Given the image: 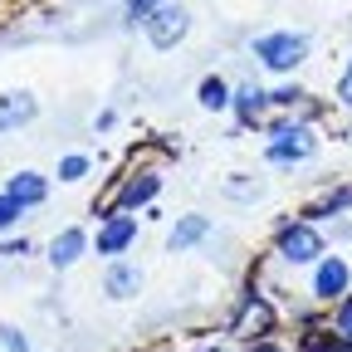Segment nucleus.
Returning <instances> with one entry per match:
<instances>
[{"label":"nucleus","mask_w":352,"mask_h":352,"mask_svg":"<svg viewBox=\"0 0 352 352\" xmlns=\"http://www.w3.org/2000/svg\"><path fill=\"white\" fill-rule=\"evenodd\" d=\"M157 6H162V0H127V20H147Z\"/></svg>","instance_id":"f3484780"},{"label":"nucleus","mask_w":352,"mask_h":352,"mask_svg":"<svg viewBox=\"0 0 352 352\" xmlns=\"http://www.w3.org/2000/svg\"><path fill=\"white\" fill-rule=\"evenodd\" d=\"M323 254V235L314 226H284L279 230V259L284 264H308Z\"/></svg>","instance_id":"7ed1b4c3"},{"label":"nucleus","mask_w":352,"mask_h":352,"mask_svg":"<svg viewBox=\"0 0 352 352\" xmlns=\"http://www.w3.org/2000/svg\"><path fill=\"white\" fill-rule=\"evenodd\" d=\"M83 171H88V157H64V162H59V176H64V182H83Z\"/></svg>","instance_id":"dca6fc26"},{"label":"nucleus","mask_w":352,"mask_h":352,"mask_svg":"<svg viewBox=\"0 0 352 352\" xmlns=\"http://www.w3.org/2000/svg\"><path fill=\"white\" fill-rule=\"evenodd\" d=\"M142 289V270H132V264H113L108 279H103V294L108 298H132Z\"/></svg>","instance_id":"9b49d317"},{"label":"nucleus","mask_w":352,"mask_h":352,"mask_svg":"<svg viewBox=\"0 0 352 352\" xmlns=\"http://www.w3.org/2000/svg\"><path fill=\"white\" fill-rule=\"evenodd\" d=\"M210 352H226V347H210Z\"/></svg>","instance_id":"4be33fe9"},{"label":"nucleus","mask_w":352,"mask_h":352,"mask_svg":"<svg viewBox=\"0 0 352 352\" xmlns=\"http://www.w3.org/2000/svg\"><path fill=\"white\" fill-rule=\"evenodd\" d=\"M132 240H138V215H103V226H98V254H122Z\"/></svg>","instance_id":"39448f33"},{"label":"nucleus","mask_w":352,"mask_h":352,"mask_svg":"<svg viewBox=\"0 0 352 352\" xmlns=\"http://www.w3.org/2000/svg\"><path fill=\"white\" fill-rule=\"evenodd\" d=\"M230 103H235V113H240V122L250 127V122H259V113L270 108V94H264L259 83H240L235 94H230Z\"/></svg>","instance_id":"9d476101"},{"label":"nucleus","mask_w":352,"mask_h":352,"mask_svg":"<svg viewBox=\"0 0 352 352\" xmlns=\"http://www.w3.org/2000/svg\"><path fill=\"white\" fill-rule=\"evenodd\" d=\"M157 191H162V176H157V171H142V176H132V182H122L118 206H122V210H138V206H147Z\"/></svg>","instance_id":"1a4fd4ad"},{"label":"nucleus","mask_w":352,"mask_h":352,"mask_svg":"<svg viewBox=\"0 0 352 352\" xmlns=\"http://www.w3.org/2000/svg\"><path fill=\"white\" fill-rule=\"evenodd\" d=\"M210 235V220L206 215H186V220H176V226H171V235H166V250L171 254H186L196 240H206Z\"/></svg>","instance_id":"6e6552de"},{"label":"nucleus","mask_w":352,"mask_h":352,"mask_svg":"<svg viewBox=\"0 0 352 352\" xmlns=\"http://www.w3.org/2000/svg\"><path fill=\"white\" fill-rule=\"evenodd\" d=\"M347 279H352V270H347V259H323L318 264V274H314V294L318 298H338L342 289H347Z\"/></svg>","instance_id":"0eeeda50"},{"label":"nucleus","mask_w":352,"mask_h":352,"mask_svg":"<svg viewBox=\"0 0 352 352\" xmlns=\"http://www.w3.org/2000/svg\"><path fill=\"white\" fill-rule=\"evenodd\" d=\"M338 98H342V103L352 108V59H347V74L338 78Z\"/></svg>","instance_id":"412c9836"},{"label":"nucleus","mask_w":352,"mask_h":352,"mask_svg":"<svg viewBox=\"0 0 352 352\" xmlns=\"http://www.w3.org/2000/svg\"><path fill=\"white\" fill-rule=\"evenodd\" d=\"M270 328H274V308L250 294V298L240 303V318L230 323V333H235V338H264Z\"/></svg>","instance_id":"423d86ee"},{"label":"nucleus","mask_w":352,"mask_h":352,"mask_svg":"<svg viewBox=\"0 0 352 352\" xmlns=\"http://www.w3.org/2000/svg\"><path fill=\"white\" fill-rule=\"evenodd\" d=\"M303 94H298V88H279V94H270V103H279V108H294Z\"/></svg>","instance_id":"6ab92c4d"},{"label":"nucleus","mask_w":352,"mask_h":352,"mask_svg":"<svg viewBox=\"0 0 352 352\" xmlns=\"http://www.w3.org/2000/svg\"><path fill=\"white\" fill-rule=\"evenodd\" d=\"M338 333H342V338L352 342V298H347V303L338 308Z\"/></svg>","instance_id":"a211bd4d"},{"label":"nucleus","mask_w":352,"mask_h":352,"mask_svg":"<svg viewBox=\"0 0 352 352\" xmlns=\"http://www.w3.org/2000/svg\"><path fill=\"white\" fill-rule=\"evenodd\" d=\"M270 157L274 162H303L308 152H314V138H308V127H298V122H279V127H270Z\"/></svg>","instance_id":"20e7f679"},{"label":"nucleus","mask_w":352,"mask_h":352,"mask_svg":"<svg viewBox=\"0 0 352 352\" xmlns=\"http://www.w3.org/2000/svg\"><path fill=\"white\" fill-rule=\"evenodd\" d=\"M0 342H6L10 352H30V347H25V338H20L15 328H0Z\"/></svg>","instance_id":"aec40b11"},{"label":"nucleus","mask_w":352,"mask_h":352,"mask_svg":"<svg viewBox=\"0 0 352 352\" xmlns=\"http://www.w3.org/2000/svg\"><path fill=\"white\" fill-rule=\"evenodd\" d=\"M83 250H88V235H83V230H64V235H54V245H50L54 270H69V264H74Z\"/></svg>","instance_id":"f8f14e48"},{"label":"nucleus","mask_w":352,"mask_h":352,"mask_svg":"<svg viewBox=\"0 0 352 352\" xmlns=\"http://www.w3.org/2000/svg\"><path fill=\"white\" fill-rule=\"evenodd\" d=\"M142 30H147V39L157 44V50H171L176 39H186V30H191V15H186L182 6H157V10L142 20Z\"/></svg>","instance_id":"f03ea898"},{"label":"nucleus","mask_w":352,"mask_h":352,"mask_svg":"<svg viewBox=\"0 0 352 352\" xmlns=\"http://www.w3.org/2000/svg\"><path fill=\"white\" fill-rule=\"evenodd\" d=\"M259 352H274V347H259Z\"/></svg>","instance_id":"5701e85b"},{"label":"nucleus","mask_w":352,"mask_h":352,"mask_svg":"<svg viewBox=\"0 0 352 352\" xmlns=\"http://www.w3.org/2000/svg\"><path fill=\"white\" fill-rule=\"evenodd\" d=\"M6 191H10V196H15L20 206H39V201H44V191H50V186H44V176H39V171H15Z\"/></svg>","instance_id":"ddd939ff"},{"label":"nucleus","mask_w":352,"mask_h":352,"mask_svg":"<svg viewBox=\"0 0 352 352\" xmlns=\"http://www.w3.org/2000/svg\"><path fill=\"white\" fill-rule=\"evenodd\" d=\"M303 54H308V34H294V30L259 34V39H254V59H259L264 69H279V74L298 69V64H303Z\"/></svg>","instance_id":"f257e3e1"},{"label":"nucleus","mask_w":352,"mask_h":352,"mask_svg":"<svg viewBox=\"0 0 352 352\" xmlns=\"http://www.w3.org/2000/svg\"><path fill=\"white\" fill-rule=\"evenodd\" d=\"M201 108H210V113L230 108V88L220 83V78H206V83H201Z\"/></svg>","instance_id":"4468645a"},{"label":"nucleus","mask_w":352,"mask_h":352,"mask_svg":"<svg viewBox=\"0 0 352 352\" xmlns=\"http://www.w3.org/2000/svg\"><path fill=\"white\" fill-rule=\"evenodd\" d=\"M20 215H25V206H20V201H15V196L6 191V196H0V230H10Z\"/></svg>","instance_id":"2eb2a0df"}]
</instances>
